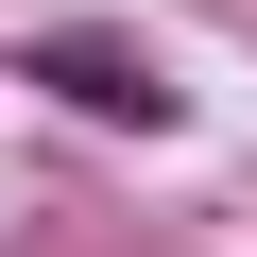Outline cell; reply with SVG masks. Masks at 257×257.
Returning a JSON list of instances; mask_svg holds the SVG:
<instances>
[{"label": "cell", "instance_id": "cell-1", "mask_svg": "<svg viewBox=\"0 0 257 257\" xmlns=\"http://www.w3.org/2000/svg\"><path fill=\"white\" fill-rule=\"evenodd\" d=\"M18 86H52V103H86V120H138V138L172 120V86L120 52V35H18Z\"/></svg>", "mask_w": 257, "mask_h": 257}]
</instances>
